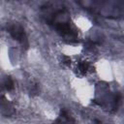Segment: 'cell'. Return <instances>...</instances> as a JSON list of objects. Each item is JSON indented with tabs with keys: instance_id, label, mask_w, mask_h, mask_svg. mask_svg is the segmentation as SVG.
<instances>
[{
	"instance_id": "cell-1",
	"label": "cell",
	"mask_w": 124,
	"mask_h": 124,
	"mask_svg": "<svg viewBox=\"0 0 124 124\" xmlns=\"http://www.w3.org/2000/svg\"><path fill=\"white\" fill-rule=\"evenodd\" d=\"M11 33H12V35L14 36V38H16V40L20 41L21 43H23V41L25 40L23 30H22L20 27H18V26H15V27H13V28L11 29Z\"/></svg>"
}]
</instances>
